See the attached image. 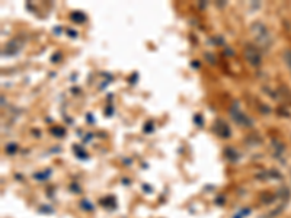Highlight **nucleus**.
Listing matches in <instances>:
<instances>
[{"label":"nucleus","mask_w":291,"mask_h":218,"mask_svg":"<svg viewBox=\"0 0 291 218\" xmlns=\"http://www.w3.org/2000/svg\"><path fill=\"white\" fill-rule=\"evenodd\" d=\"M251 34L254 36V39L257 41V44L262 48H270L271 44H273V36H271V32L268 31V28L261 23V22H257L252 25L251 28Z\"/></svg>","instance_id":"f257e3e1"},{"label":"nucleus","mask_w":291,"mask_h":218,"mask_svg":"<svg viewBox=\"0 0 291 218\" xmlns=\"http://www.w3.org/2000/svg\"><path fill=\"white\" fill-rule=\"evenodd\" d=\"M245 58L248 60V63L254 67H258L261 66L262 63V55L258 48H255L254 45H246L245 47Z\"/></svg>","instance_id":"f03ea898"},{"label":"nucleus","mask_w":291,"mask_h":218,"mask_svg":"<svg viewBox=\"0 0 291 218\" xmlns=\"http://www.w3.org/2000/svg\"><path fill=\"white\" fill-rule=\"evenodd\" d=\"M22 41L20 39H17V38H15V39H12V41H9L6 45H4V48H3V52H1V55L4 57V55H7V57H10V55H16L17 52L20 51V48H22Z\"/></svg>","instance_id":"7ed1b4c3"},{"label":"nucleus","mask_w":291,"mask_h":218,"mask_svg":"<svg viewBox=\"0 0 291 218\" xmlns=\"http://www.w3.org/2000/svg\"><path fill=\"white\" fill-rule=\"evenodd\" d=\"M230 114H232L233 119H235L239 125H243V127H251V125H252V121L246 117L245 114H242L236 106H233V108L230 109Z\"/></svg>","instance_id":"20e7f679"},{"label":"nucleus","mask_w":291,"mask_h":218,"mask_svg":"<svg viewBox=\"0 0 291 218\" xmlns=\"http://www.w3.org/2000/svg\"><path fill=\"white\" fill-rule=\"evenodd\" d=\"M284 60H286V63L289 64V67L291 68V50L284 52Z\"/></svg>","instance_id":"39448f33"},{"label":"nucleus","mask_w":291,"mask_h":218,"mask_svg":"<svg viewBox=\"0 0 291 218\" xmlns=\"http://www.w3.org/2000/svg\"><path fill=\"white\" fill-rule=\"evenodd\" d=\"M79 13H80V12H77L76 15H73V19H79V20H83V19H85V16H80Z\"/></svg>","instance_id":"423d86ee"},{"label":"nucleus","mask_w":291,"mask_h":218,"mask_svg":"<svg viewBox=\"0 0 291 218\" xmlns=\"http://www.w3.org/2000/svg\"><path fill=\"white\" fill-rule=\"evenodd\" d=\"M7 150L10 151V154H12V151L15 150V146H12V144H10V146H7Z\"/></svg>","instance_id":"0eeeda50"}]
</instances>
